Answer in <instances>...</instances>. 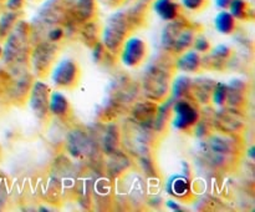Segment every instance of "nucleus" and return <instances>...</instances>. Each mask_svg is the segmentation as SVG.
I'll return each instance as SVG.
<instances>
[{"mask_svg":"<svg viewBox=\"0 0 255 212\" xmlns=\"http://www.w3.org/2000/svg\"><path fill=\"white\" fill-rule=\"evenodd\" d=\"M24 4V0H7L6 6L10 10H19Z\"/></svg>","mask_w":255,"mask_h":212,"instance_id":"obj_26","label":"nucleus"},{"mask_svg":"<svg viewBox=\"0 0 255 212\" xmlns=\"http://www.w3.org/2000/svg\"><path fill=\"white\" fill-rule=\"evenodd\" d=\"M147 54V46L139 37H129L121 46V60L125 66L134 67L142 64Z\"/></svg>","mask_w":255,"mask_h":212,"instance_id":"obj_8","label":"nucleus"},{"mask_svg":"<svg viewBox=\"0 0 255 212\" xmlns=\"http://www.w3.org/2000/svg\"><path fill=\"white\" fill-rule=\"evenodd\" d=\"M229 2H231V0H216V5L221 7V9H226L229 5Z\"/></svg>","mask_w":255,"mask_h":212,"instance_id":"obj_28","label":"nucleus"},{"mask_svg":"<svg viewBox=\"0 0 255 212\" xmlns=\"http://www.w3.org/2000/svg\"><path fill=\"white\" fill-rule=\"evenodd\" d=\"M117 140H119V137H117L116 129H115L114 126L109 127V129H107L106 136H105V141H104V146H105V150H106V152L112 154V152L116 151Z\"/></svg>","mask_w":255,"mask_h":212,"instance_id":"obj_20","label":"nucleus"},{"mask_svg":"<svg viewBox=\"0 0 255 212\" xmlns=\"http://www.w3.org/2000/svg\"><path fill=\"white\" fill-rule=\"evenodd\" d=\"M173 126L178 130L188 129L198 121V110L183 97L177 99L176 104L173 105Z\"/></svg>","mask_w":255,"mask_h":212,"instance_id":"obj_9","label":"nucleus"},{"mask_svg":"<svg viewBox=\"0 0 255 212\" xmlns=\"http://www.w3.org/2000/svg\"><path fill=\"white\" fill-rule=\"evenodd\" d=\"M168 192L174 196L183 197L188 192V181L183 176H173L168 181Z\"/></svg>","mask_w":255,"mask_h":212,"instance_id":"obj_16","label":"nucleus"},{"mask_svg":"<svg viewBox=\"0 0 255 212\" xmlns=\"http://www.w3.org/2000/svg\"><path fill=\"white\" fill-rule=\"evenodd\" d=\"M194 47H196L197 51L204 52V51H208L211 45H209V41L206 39V37L198 36L196 39V41H194Z\"/></svg>","mask_w":255,"mask_h":212,"instance_id":"obj_24","label":"nucleus"},{"mask_svg":"<svg viewBox=\"0 0 255 212\" xmlns=\"http://www.w3.org/2000/svg\"><path fill=\"white\" fill-rule=\"evenodd\" d=\"M227 90H228V86L222 82H218V84L214 85L213 87V94H212V97H213V101L216 105H222L226 104V100H227Z\"/></svg>","mask_w":255,"mask_h":212,"instance_id":"obj_21","label":"nucleus"},{"mask_svg":"<svg viewBox=\"0 0 255 212\" xmlns=\"http://www.w3.org/2000/svg\"><path fill=\"white\" fill-rule=\"evenodd\" d=\"M231 55V49L226 45H219V46L214 47V50L211 54V60L212 61H218V62H224Z\"/></svg>","mask_w":255,"mask_h":212,"instance_id":"obj_22","label":"nucleus"},{"mask_svg":"<svg viewBox=\"0 0 255 212\" xmlns=\"http://www.w3.org/2000/svg\"><path fill=\"white\" fill-rule=\"evenodd\" d=\"M162 45L172 52H183L193 44L194 30L181 20H171L162 31Z\"/></svg>","mask_w":255,"mask_h":212,"instance_id":"obj_2","label":"nucleus"},{"mask_svg":"<svg viewBox=\"0 0 255 212\" xmlns=\"http://www.w3.org/2000/svg\"><path fill=\"white\" fill-rule=\"evenodd\" d=\"M69 101L61 92L54 91L50 95L49 100V111L54 114L55 116H64L67 114L69 110Z\"/></svg>","mask_w":255,"mask_h":212,"instance_id":"obj_12","label":"nucleus"},{"mask_svg":"<svg viewBox=\"0 0 255 212\" xmlns=\"http://www.w3.org/2000/svg\"><path fill=\"white\" fill-rule=\"evenodd\" d=\"M79 65L71 59H64L54 67L52 82L59 87H74L79 81Z\"/></svg>","mask_w":255,"mask_h":212,"instance_id":"obj_6","label":"nucleus"},{"mask_svg":"<svg viewBox=\"0 0 255 212\" xmlns=\"http://www.w3.org/2000/svg\"><path fill=\"white\" fill-rule=\"evenodd\" d=\"M184 6L189 10L201 9L202 5L204 4V0H182Z\"/></svg>","mask_w":255,"mask_h":212,"instance_id":"obj_25","label":"nucleus"},{"mask_svg":"<svg viewBox=\"0 0 255 212\" xmlns=\"http://www.w3.org/2000/svg\"><path fill=\"white\" fill-rule=\"evenodd\" d=\"M94 0H77L76 11L81 19H90L94 14Z\"/></svg>","mask_w":255,"mask_h":212,"instance_id":"obj_18","label":"nucleus"},{"mask_svg":"<svg viewBox=\"0 0 255 212\" xmlns=\"http://www.w3.org/2000/svg\"><path fill=\"white\" fill-rule=\"evenodd\" d=\"M5 199H6V190H5L4 184H2V180L0 179V207L4 205Z\"/></svg>","mask_w":255,"mask_h":212,"instance_id":"obj_27","label":"nucleus"},{"mask_svg":"<svg viewBox=\"0 0 255 212\" xmlns=\"http://www.w3.org/2000/svg\"><path fill=\"white\" fill-rule=\"evenodd\" d=\"M49 86L41 81H35L32 84L31 90H30L29 105L37 119L44 120L47 116V114H49Z\"/></svg>","mask_w":255,"mask_h":212,"instance_id":"obj_7","label":"nucleus"},{"mask_svg":"<svg viewBox=\"0 0 255 212\" xmlns=\"http://www.w3.org/2000/svg\"><path fill=\"white\" fill-rule=\"evenodd\" d=\"M67 149H69L70 154L74 157H86L91 154L94 145H92L91 140L89 136L84 134L82 131H74L70 134L69 139H67Z\"/></svg>","mask_w":255,"mask_h":212,"instance_id":"obj_10","label":"nucleus"},{"mask_svg":"<svg viewBox=\"0 0 255 212\" xmlns=\"http://www.w3.org/2000/svg\"><path fill=\"white\" fill-rule=\"evenodd\" d=\"M15 17H16L15 12H6V14L2 15L1 19H0V36H4L11 29L12 24L15 21Z\"/></svg>","mask_w":255,"mask_h":212,"instance_id":"obj_23","label":"nucleus"},{"mask_svg":"<svg viewBox=\"0 0 255 212\" xmlns=\"http://www.w3.org/2000/svg\"><path fill=\"white\" fill-rule=\"evenodd\" d=\"M201 65V57L198 52L196 51H187L177 60V67L179 70H183L187 72H193Z\"/></svg>","mask_w":255,"mask_h":212,"instance_id":"obj_13","label":"nucleus"},{"mask_svg":"<svg viewBox=\"0 0 255 212\" xmlns=\"http://www.w3.org/2000/svg\"><path fill=\"white\" fill-rule=\"evenodd\" d=\"M2 54V49H1V47H0V55H1Z\"/></svg>","mask_w":255,"mask_h":212,"instance_id":"obj_30","label":"nucleus"},{"mask_svg":"<svg viewBox=\"0 0 255 212\" xmlns=\"http://www.w3.org/2000/svg\"><path fill=\"white\" fill-rule=\"evenodd\" d=\"M169 75L168 70L163 65H151L146 70L142 80L144 94L148 99L154 101H161L166 99L169 91Z\"/></svg>","mask_w":255,"mask_h":212,"instance_id":"obj_3","label":"nucleus"},{"mask_svg":"<svg viewBox=\"0 0 255 212\" xmlns=\"http://www.w3.org/2000/svg\"><path fill=\"white\" fill-rule=\"evenodd\" d=\"M209 147H211L212 154H213L216 159L217 157L218 159H224L232 150L231 144L227 140L222 139L221 136L212 137L211 141H209Z\"/></svg>","mask_w":255,"mask_h":212,"instance_id":"obj_15","label":"nucleus"},{"mask_svg":"<svg viewBox=\"0 0 255 212\" xmlns=\"http://www.w3.org/2000/svg\"><path fill=\"white\" fill-rule=\"evenodd\" d=\"M2 54L5 61L14 65V67L26 64L29 59V25L26 22L19 21L12 27Z\"/></svg>","mask_w":255,"mask_h":212,"instance_id":"obj_1","label":"nucleus"},{"mask_svg":"<svg viewBox=\"0 0 255 212\" xmlns=\"http://www.w3.org/2000/svg\"><path fill=\"white\" fill-rule=\"evenodd\" d=\"M153 9L163 20L176 19L178 14V5L173 0H156L153 4Z\"/></svg>","mask_w":255,"mask_h":212,"instance_id":"obj_11","label":"nucleus"},{"mask_svg":"<svg viewBox=\"0 0 255 212\" xmlns=\"http://www.w3.org/2000/svg\"><path fill=\"white\" fill-rule=\"evenodd\" d=\"M167 206H169V207H171L172 210H178V211H179V210H181V209H179V206H178V205H176V204H174L173 201H168V202H167Z\"/></svg>","mask_w":255,"mask_h":212,"instance_id":"obj_29","label":"nucleus"},{"mask_svg":"<svg viewBox=\"0 0 255 212\" xmlns=\"http://www.w3.org/2000/svg\"><path fill=\"white\" fill-rule=\"evenodd\" d=\"M231 14L234 19H244L247 15V2L244 0H231L229 2Z\"/></svg>","mask_w":255,"mask_h":212,"instance_id":"obj_19","label":"nucleus"},{"mask_svg":"<svg viewBox=\"0 0 255 212\" xmlns=\"http://www.w3.org/2000/svg\"><path fill=\"white\" fill-rule=\"evenodd\" d=\"M214 26L222 34H231L236 27V19L229 11H221L214 19Z\"/></svg>","mask_w":255,"mask_h":212,"instance_id":"obj_14","label":"nucleus"},{"mask_svg":"<svg viewBox=\"0 0 255 212\" xmlns=\"http://www.w3.org/2000/svg\"><path fill=\"white\" fill-rule=\"evenodd\" d=\"M57 55V46L54 42L45 41L37 45L31 52V64L35 74L44 76L49 72L52 62Z\"/></svg>","mask_w":255,"mask_h":212,"instance_id":"obj_5","label":"nucleus"},{"mask_svg":"<svg viewBox=\"0 0 255 212\" xmlns=\"http://www.w3.org/2000/svg\"><path fill=\"white\" fill-rule=\"evenodd\" d=\"M128 32V19L124 11H117L107 19L102 31V41L107 50L116 52L121 49Z\"/></svg>","mask_w":255,"mask_h":212,"instance_id":"obj_4","label":"nucleus"},{"mask_svg":"<svg viewBox=\"0 0 255 212\" xmlns=\"http://www.w3.org/2000/svg\"><path fill=\"white\" fill-rule=\"evenodd\" d=\"M191 90V79L186 76L177 77L172 87V100L182 99Z\"/></svg>","mask_w":255,"mask_h":212,"instance_id":"obj_17","label":"nucleus"}]
</instances>
